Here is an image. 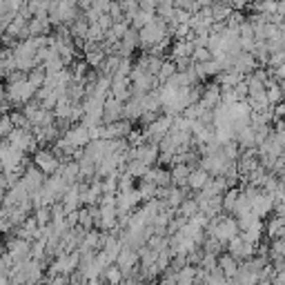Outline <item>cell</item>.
Listing matches in <instances>:
<instances>
[{
    "label": "cell",
    "instance_id": "cell-1",
    "mask_svg": "<svg viewBox=\"0 0 285 285\" xmlns=\"http://www.w3.org/2000/svg\"><path fill=\"white\" fill-rule=\"evenodd\" d=\"M265 232H268V236L272 241H274V239H283V236H285V218L274 214L268 223H265Z\"/></svg>",
    "mask_w": 285,
    "mask_h": 285
},
{
    "label": "cell",
    "instance_id": "cell-2",
    "mask_svg": "<svg viewBox=\"0 0 285 285\" xmlns=\"http://www.w3.org/2000/svg\"><path fill=\"white\" fill-rule=\"evenodd\" d=\"M234 65H236V69L239 71H252L254 67H256V58L252 56V51L250 54H241V56L234 60Z\"/></svg>",
    "mask_w": 285,
    "mask_h": 285
},
{
    "label": "cell",
    "instance_id": "cell-3",
    "mask_svg": "<svg viewBox=\"0 0 285 285\" xmlns=\"http://www.w3.org/2000/svg\"><path fill=\"white\" fill-rule=\"evenodd\" d=\"M274 256H283L285 258V236L283 239H274L270 243V258Z\"/></svg>",
    "mask_w": 285,
    "mask_h": 285
},
{
    "label": "cell",
    "instance_id": "cell-4",
    "mask_svg": "<svg viewBox=\"0 0 285 285\" xmlns=\"http://www.w3.org/2000/svg\"><path fill=\"white\" fill-rule=\"evenodd\" d=\"M221 268H223V272H225L227 276H234L236 272H239V265H236L234 256H223L221 258Z\"/></svg>",
    "mask_w": 285,
    "mask_h": 285
},
{
    "label": "cell",
    "instance_id": "cell-5",
    "mask_svg": "<svg viewBox=\"0 0 285 285\" xmlns=\"http://www.w3.org/2000/svg\"><path fill=\"white\" fill-rule=\"evenodd\" d=\"M283 63H285V49L270 51V56H268V67L270 69H274V67H278V65H283Z\"/></svg>",
    "mask_w": 285,
    "mask_h": 285
},
{
    "label": "cell",
    "instance_id": "cell-6",
    "mask_svg": "<svg viewBox=\"0 0 285 285\" xmlns=\"http://www.w3.org/2000/svg\"><path fill=\"white\" fill-rule=\"evenodd\" d=\"M272 78L278 83V81H285V63L283 65H278V67L272 69Z\"/></svg>",
    "mask_w": 285,
    "mask_h": 285
},
{
    "label": "cell",
    "instance_id": "cell-7",
    "mask_svg": "<svg viewBox=\"0 0 285 285\" xmlns=\"http://www.w3.org/2000/svg\"><path fill=\"white\" fill-rule=\"evenodd\" d=\"M272 109H274V120L276 118H285V100H281L278 105H272Z\"/></svg>",
    "mask_w": 285,
    "mask_h": 285
},
{
    "label": "cell",
    "instance_id": "cell-8",
    "mask_svg": "<svg viewBox=\"0 0 285 285\" xmlns=\"http://www.w3.org/2000/svg\"><path fill=\"white\" fill-rule=\"evenodd\" d=\"M274 214L285 218V198H281V201H274Z\"/></svg>",
    "mask_w": 285,
    "mask_h": 285
},
{
    "label": "cell",
    "instance_id": "cell-9",
    "mask_svg": "<svg viewBox=\"0 0 285 285\" xmlns=\"http://www.w3.org/2000/svg\"><path fill=\"white\" fill-rule=\"evenodd\" d=\"M236 198H239V194H236V192H229L227 194V198H225V208L227 210H232L234 205H236Z\"/></svg>",
    "mask_w": 285,
    "mask_h": 285
},
{
    "label": "cell",
    "instance_id": "cell-10",
    "mask_svg": "<svg viewBox=\"0 0 285 285\" xmlns=\"http://www.w3.org/2000/svg\"><path fill=\"white\" fill-rule=\"evenodd\" d=\"M190 183H192L194 187H201V185L205 183V174H194V176H192V180H190Z\"/></svg>",
    "mask_w": 285,
    "mask_h": 285
},
{
    "label": "cell",
    "instance_id": "cell-11",
    "mask_svg": "<svg viewBox=\"0 0 285 285\" xmlns=\"http://www.w3.org/2000/svg\"><path fill=\"white\" fill-rule=\"evenodd\" d=\"M236 96H239V98H245L247 96V85H239V87H236Z\"/></svg>",
    "mask_w": 285,
    "mask_h": 285
},
{
    "label": "cell",
    "instance_id": "cell-12",
    "mask_svg": "<svg viewBox=\"0 0 285 285\" xmlns=\"http://www.w3.org/2000/svg\"><path fill=\"white\" fill-rule=\"evenodd\" d=\"M225 154H227V156H234V154H236V145H234V143L225 147Z\"/></svg>",
    "mask_w": 285,
    "mask_h": 285
},
{
    "label": "cell",
    "instance_id": "cell-13",
    "mask_svg": "<svg viewBox=\"0 0 285 285\" xmlns=\"http://www.w3.org/2000/svg\"><path fill=\"white\" fill-rule=\"evenodd\" d=\"M118 276H120V274H118V272H116V270H112V272H109V278H112V281H114V283H116V281H118Z\"/></svg>",
    "mask_w": 285,
    "mask_h": 285
},
{
    "label": "cell",
    "instance_id": "cell-14",
    "mask_svg": "<svg viewBox=\"0 0 285 285\" xmlns=\"http://www.w3.org/2000/svg\"><path fill=\"white\" fill-rule=\"evenodd\" d=\"M198 58H201V60H208V51L201 49V51H198Z\"/></svg>",
    "mask_w": 285,
    "mask_h": 285
},
{
    "label": "cell",
    "instance_id": "cell-15",
    "mask_svg": "<svg viewBox=\"0 0 285 285\" xmlns=\"http://www.w3.org/2000/svg\"><path fill=\"white\" fill-rule=\"evenodd\" d=\"M278 87H281V92H283V98H285V81H278Z\"/></svg>",
    "mask_w": 285,
    "mask_h": 285
},
{
    "label": "cell",
    "instance_id": "cell-16",
    "mask_svg": "<svg viewBox=\"0 0 285 285\" xmlns=\"http://www.w3.org/2000/svg\"><path fill=\"white\" fill-rule=\"evenodd\" d=\"M278 180H281V185H283V190H285V172L281 174V176H278Z\"/></svg>",
    "mask_w": 285,
    "mask_h": 285
},
{
    "label": "cell",
    "instance_id": "cell-17",
    "mask_svg": "<svg viewBox=\"0 0 285 285\" xmlns=\"http://www.w3.org/2000/svg\"><path fill=\"white\" fill-rule=\"evenodd\" d=\"M256 285H270V281H258Z\"/></svg>",
    "mask_w": 285,
    "mask_h": 285
}]
</instances>
